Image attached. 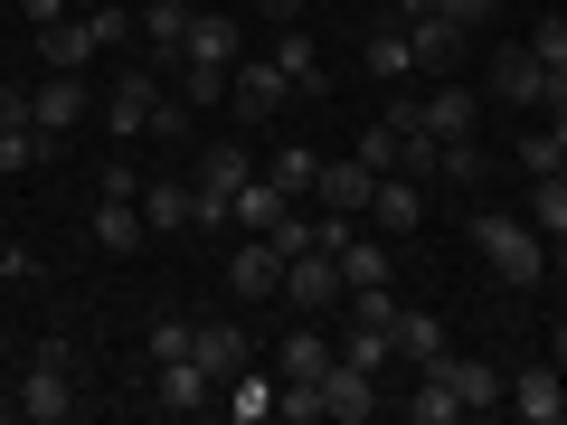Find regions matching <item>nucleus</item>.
Listing matches in <instances>:
<instances>
[{"mask_svg": "<svg viewBox=\"0 0 567 425\" xmlns=\"http://www.w3.org/2000/svg\"><path fill=\"white\" fill-rule=\"evenodd\" d=\"M529 227H539V237H567V170L529 180Z\"/></svg>", "mask_w": 567, "mask_h": 425, "instance_id": "obj_35", "label": "nucleus"}, {"mask_svg": "<svg viewBox=\"0 0 567 425\" xmlns=\"http://www.w3.org/2000/svg\"><path fill=\"white\" fill-rule=\"evenodd\" d=\"M104 199H142V170L133 162H104Z\"/></svg>", "mask_w": 567, "mask_h": 425, "instance_id": "obj_46", "label": "nucleus"}, {"mask_svg": "<svg viewBox=\"0 0 567 425\" xmlns=\"http://www.w3.org/2000/svg\"><path fill=\"white\" fill-rule=\"evenodd\" d=\"M10 123H29V95H20V85H0V133H10Z\"/></svg>", "mask_w": 567, "mask_h": 425, "instance_id": "obj_49", "label": "nucleus"}, {"mask_svg": "<svg viewBox=\"0 0 567 425\" xmlns=\"http://www.w3.org/2000/svg\"><path fill=\"white\" fill-rule=\"evenodd\" d=\"M275 387H284V379H265V369H256V360H246V369H237V379H227V387H218V397H227V416H237V425H265V416H275Z\"/></svg>", "mask_w": 567, "mask_h": 425, "instance_id": "obj_25", "label": "nucleus"}, {"mask_svg": "<svg viewBox=\"0 0 567 425\" xmlns=\"http://www.w3.org/2000/svg\"><path fill=\"white\" fill-rule=\"evenodd\" d=\"M275 66H284V85H293V95H322V85H331V66H322V48H312V29H293V20H284V39H275Z\"/></svg>", "mask_w": 567, "mask_h": 425, "instance_id": "obj_17", "label": "nucleus"}, {"mask_svg": "<svg viewBox=\"0 0 567 425\" xmlns=\"http://www.w3.org/2000/svg\"><path fill=\"white\" fill-rule=\"evenodd\" d=\"M341 293H350V283H341V265H331L322 246H303V256H284V303H293V312H331Z\"/></svg>", "mask_w": 567, "mask_h": 425, "instance_id": "obj_9", "label": "nucleus"}, {"mask_svg": "<svg viewBox=\"0 0 567 425\" xmlns=\"http://www.w3.org/2000/svg\"><path fill=\"white\" fill-rule=\"evenodd\" d=\"M473 123H483V95H464V85H435V95H425V133L435 142H464Z\"/></svg>", "mask_w": 567, "mask_h": 425, "instance_id": "obj_23", "label": "nucleus"}, {"mask_svg": "<svg viewBox=\"0 0 567 425\" xmlns=\"http://www.w3.org/2000/svg\"><path fill=\"white\" fill-rule=\"evenodd\" d=\"M246 180H256V152H246V142H208V162H199V180H189V189H208V199H237Z\"/></svg>", "mask_w": 567, "mask_h": 425, "instance_id": "obj_20", "label": "nucleus"}, {"mask_svg": "<svg viewBox=\"0 0 567 425\" xmlns=\"http://www.w3.org/2000/svg\"><path fill=\"white\" fill-rule=\"evenodd\" d=\"M162 95H171V85H162V66H133V76H114V85H104V104H95V114H104V133H114V142H152V114H162Z\"/></svg>", "mask_w": 567, "mask_h": 425, "instance_id": "obj_3", "label": "nucleus"}, {"mask_svg": "<svg viewBox=\"0 0 567 425\" xmlns=\"http://www.w3.org/2000/svg\"><path fill=\"white\" fill-rule=\"evenodd\" d=\"M511 406H520L529 425H567V369L558 360H529L520 379H511Z\"/></svg>", "mask_w": 567, "mask_h": 425, "instance_id": "obj_11", "label": "nucleus"}, {"mask_svg": "<svg viewBox=\"0 0 567 425\" xmlns=\"http://www.w3.org/2000/svg\"><path fill=\"white\" fill-rule=\"evenodd\" d=\"M85 114H95V85H85V76H66V66H48V85H29V123H39L48 142H66Z\"/></svg>", "mask_w": 567, "mask_h": 425, "instance_id": "obj_4", "label": "nucleus"}, {"mask_svg": "<svg viewBox=\"0 0 567 425\" xmlns=\"http://www.w3.org/2000/svg\"><path fill=\"white\" fill-rule=\"evenodd\" d=\"M388 20H398V29L406 20H435V0H388Z\"/></svg>", "mask_w": 567, "mask_h": 425, "instance_id": "obj_51", "label": "nucleus"}, {"mask_svg": "<svg viewBox=\"0 0 567 425\" xmlns=\"http://www.w3.org/2000/svg\"><path fill=\"white\" fill-rule=\"evenodd\" d=\"M483 170H492L483 133H464V142H435V180H445V189H483Z\"/></svg>", "mask_w": 567, "mask_h": 425, "instance_id": "obj_27", "label": "nucleus"}, {"mask_svg": "<svg viewBox=\"0 0 567 425\" xmlns=\"http://www.w3.org/2000/svg\"><path fill=\"white\" fill-rule=\"evenodd\" d=\"M406 48H416V76L464 66V29H454V20H406Z\"/></svg>", "mask_w": 567, "mask_h": 425, "instance_id": "obj_21", "label": "nucleus"}, {"mask_svg": "<svg viewBox=\"0 0 567 425\" xmlns=\"http://www.w3.org/2000/svg\"><path fill=\"white\" fill-rule=\"evenodd\" d=\"M20 10H29V29H48V20H66L76 0H20Z\"/></svg>", "mask_w": 567, "mask_h": 425, "instance_id": "obj_48", "label": "nucleus"}, {"mask_svg": "<svg viewBox=\"0 0 567 425\" xmlns=\"http://www.w3.org/2000/svg\"><path fill=\"white\" fill-rule=\"evenodd\" d=\"M341 360H360V369H398V331H388V322H350V331H341Z\"/></svg>", "mask_w": 567, "mask_h": 425, "instance_id": "obj_34", "label": "nucleus"}, {"mask_svg": "<svg viewBox=\"0 0 567 425\" xmlns=\"http://www.w3.org/2000/svg\"><path fill=\"white\" fill-rule=\"evenodd\" d=\"M85 29H95V48H123L142 29V10H123V0H104V10H85Z\"/></svg>", "mask_w": 567, "mask_h": 425, "instance_id": "obj_39", "label": "nucleus"}, {"mask_svg": "<svg viewBox=\"0 0 567 425\" xmlns=\"http://www.w3.org/2000/svg\"><path fill=\"white\" fill-rule=\"evenodd\" d=\"M331 360H341V350H331L322 331H284V379H322Z\"/></svg>", "mask_w": 567, "mask_h": 425, "instance_id": "obj_36", "label": "nucleus"}, {"mask_svg": "<svg viewBox=\"0 0 567 425\" xmlns=\"http://www.w3.org/2000/svg\"><path fill=\"white\" fill-rule=\"evenodd\" d=\"M331 265H341V283H350V293H360V283H388V246H369L360 227H350V237L331 246ZM350 293H341V303H350Z\"/></svg>", "mask_w": 567, "mask_h": 425, "instance_id": "obj_29", "label": "nucleus"}, {"mask_svg": "<svg viewBox=\"0 0 567 425\" xmlns=\"http://www.w3.org/2000/svg\"><path fill=\"white\" fill-rule=\"evenodd\" d=\"M435 369H445V387H454V406H464V416H483V406H511V379H502L492 360H454V350H445Z\"/></svg>", "mask_w": 567, "mask_h": 425, "instance_id": "obj_14", "label": "nucleus"}, {"mask_svg": "<svg viewBox=\"0 0 567 425\" xmlns=\"http://www.w3.org/2000/svg\"><path fill=\"white\" fill-rule=\"evenodd\" d=\"M511 162H520V180H548V170H567L548 133H520V152H511Z\"/></svg>", "mask_w": 567, "mask_h": 425, "instance_id": "obj_41", "label": "nucleus"}, {"mask_svg": "<svg viewBox=\"0 0 567 425\" xmlns=\"http://www.w3.org/2000/svg\"><path fill=\"white\" fill-rule=\"evenodd\" d=\"M520 48L548 66V104H558V95H567V20H558V10H548V20H529V39H520Z\"/></svg>", "mask_w": 567, "mask_h": 425, "instance_id": "obj_30", "label": "nucleus"}, {"mask_svg": "<svg viewBox=\"0 0 567 425\" xmlns=\"http://www.w3.org/2000/svg\"><path fill=\"white\" fill-rule=\"evenodd\" d=\"M492 95H511V104H539V114H548V66L529 58V48H502V58H492Z\"/></svg>", "mask_w": 567, "mask_h": 425, "instance_id": "obj_18", "label": "nucleus"}, {"mask_svg": "<svg viewBox=\"0 0 567 425\" xmlns=\"http://www.w3.org/2000/svg\"><path fill=\"white\" fill-rule=\"evenodd\" d=\"M548 360H558V369H567V312H558V331H548Z\"/></svg>", "mask_w": 567, "mask_h": 425, "instance_id": "obj_53", "label": "nucleus"}, {"mask_svg": "<svg viewBox=\"0 0 567 425\" xmlns=\"http://www.w3.org/2000/svg\"><path fill=\"white\" fill-rule=\"evenodd\" d=\"M0 416H20V397H0Z\"/></svg>", "mask_w": 567, "mask_h": 425, "instance_id": "obj_54", "label": "nucleus"}, {"mask_svg": "<svg viewBox=\"0 0 567 425\" xmlns=\"http://www.w3.org/2000/svg\"><path fill=\"white\" fill-rule=\"evenodd\" d=\"M350 152H360V162H369V170H398V133H388V123H369V133H360V142H350Z\"/></svg>", "mask_w": 567, "mask_h": 425, "instance_id": "obj_44", "label": "nucleus"}, {"mask_svg": "<svg viewBox=\"0 0 567 425\" xmlns=\"http://www.w3.org/2000/svg\"><path fill=\"white\" fill-rule=\"evenodd\" d=\"M76 10H104V0H76Z\"/></svg>", "mask_w": 567, "mask_h": 425, "instance_id": "obj_55", "label": "nucleus"}, {"mask_svg": "<svg viewBox=\"0 0 567 425\" xmlns=\"http://www.w3.org/2000/svg\"><path fill=\"white\" fill-rule=\"evenodd\" d=\"M29 39H39V66H66V76H85V66L104 58V48H95V29H85V10H66V20L29 29Z\"/></svg>", "mask_w": 567, "mask_h": 425, "instance_id": "obj_12", "label": "nucleus"}, {"mask_svg": "<svg viewBox=\"0 0 567 425\" xmlns=\"http://www.w3.org/2000/svg\"><path fill=\"white\" fill-rule=\"evenodd\" d=\"M227 293H237V303H275L284 293V246L275 237H237L227 246Z\"/></svg>", "mask_w": 567, "mask_h": 425, "instance_id": "obj_6", "label": "nucleus"}, {"mask_svg": "<svg viewBox=\"0 0 567 425\" xmlns=\"http://www.w3.org/2000/svg\"><path fill=\"white\" fill-rule=\"evenodd\" d=\"M464 406H454V387H445V369H416V397H406V425H454Z\"/></svg>", "mask_w": 567, "mask_h": 425, "instance_id": "obj_33", "label": "nucleus"}, {"mask_svg": "<svg viewBox=\"0 0 567 425\" xmlns=\"http://www.w3.org/2000/svg\"><path fill=\"white\" fill-rule=\"evenodd\" d=\"M142 227L152 237H181L189 227V180H142Z\"/></svg>", "mask_w": 567, "mask_h": 425, "instance_id": "obj_28", "label": "nucleus"}, {"mask_svg": "<svg viewBox=\"0 0 567 425\" xmlns=\"http://www.w3.org/2000/svg\"><path fill=\"white\" fill-rule=\"evenodd\" d=\"M360 66H369L379 85H406V76H416V48H406V29H398V20H379V29L360 39Z\"/></svg>", "mask_w": 567, "mask_h": 425, "instance_id": "obj_19", "label": "nucleus"}, {"mask_svg": "<svg viewBox=\"0 0 567 425\" xmlns=\"http://www.w3.org/2000/svg\"><path fill=\"white\" fill-rule=\"evenodd\" d=\"M189 360H199L208 379L227 387V379H237L246 360H256V341H246V322H199V331H189Z\"/></svg>", "mask_w": 567, "mask_h": 425, "instance_id": "obj_13", "label": "nucleus"}, {"mask_svg": "<svg viewBox=\"0 0 567 425\" xmlns=\"http://www.w3.org/2000/svg\"><path fill=\"white\" fill-rule=\"evenodd\" d=\"M142 237H152V227H142V199H95V246L104 256H133Z\"/></svg>", "mask_w": 567, "mask_h": 425, "instance_id": "obj_26", "label": "nucleus"}, {"mask_svg": "<svg viewBox=\"0 0 567 425\" xmlns=\"http://www.w3.org/2000/svg\"><path fill=\"white\" fill-rule=\"evenodd\" d=\"M181 95H189V104H227V66H199V58H181Z\"/></svg>", "mask_w": 567, "mask_h": 425, "instance_id": "obj_40", "label": "nucleus"}, {"mask_svg": "<svg viewBox=\"0 0 567 425\" xmlns=\"http://www.w3.org/2000/svg\"><path fill=\"white\" fill-rule=\"evenodd\" d=\"M227 104H237V123H275L284 104H293V85H284L275 58H237L227 66Z\"/></svg>", "mask_w": 567, "mask_h": 425, "instance_id": "obj_5", "label": "nucleus"}, {"mask_svg": "<svg viewBox=\"0 0 567 425\" xmlns=\"http://www.w3.org/2000/svg\"><path fill=\"white\" fill-rule=\"evenodd\" d=\"M548 142H558V162H567V95L548 104Z\"/></svg>", "mask_w": 567, "mask_h": 425, "instance_id": "obj_52", "label": "nucleus"}, {"mask_svg": "<svg viewBox=\"0 0 567 425\" xmlns=\"http://www.w3.org/2000/svg\"><path fill=\"white\" fill-rule=\"evenodd\" d=\"M369 227H379V237H416V227H425V189L406 180V170H379V189H369Z\"/></svg>", "mask_w": 567, "mask_h": 425, "instance_id": "obj_10", "label": "nucleus"}, {"mask_svg": "<svg viewBox=\"0 0 567 425\" xmlns=\"http://www.w3.org/2000/svg\"><path fill=\"white\" fill-rule=\"evenodd\" d=\"M189 331H199V322H181V312H162L142 350H152V360H189Z\"/></svg>", "mask_w": 567, "mask_h": 425, "instance_id": "obj_42", "label": "nucleus"}, {"mask_svg": "<svg viewBox=\"0 0 567 425\" xmlns=\"http://www.w3.org/2000/svg\"><path fill=\"white\" fill-rule=\"evenodd\" d=\"M256 20H303V0H246Z\"/></svg>", "mask_w": 567, "mask_h": 425, "instance_id": "obj_50", "label": "nucleus"}, {"mask_svg": "<svg viewBox=\"0 0 567 425\" xmlns=\"http://www.w3.org/2000/svg\"><path fill=\"white\" fill-rule=\"evenodd\" d=\"M284 208H293V199H284V189H275V180H265V170H256V180L237 189V237H265V227H275Z\"/></svg>", "mask_w": 567, "mask_h": 425, "instance_id": "obj_31", "label": "nucleus"}, {"mask_svg": "<svg viewBox=\"0 0 567 425\" xmlns=\"http://www.w3.org/2000/svg\"><path fill=\"white\" fill-rule=\"evenodd\" d=\"M369 189H379V170L350 152V162H322V180H312V199L341 208V218H369Z\"/></svg>", "mask_w": 567, "mask_h": 425, "instance_id": "obj_15", "label": "nucleus"}, {"mask_svg": "<svg viewBox=\"0 0 567 425\" xmlns=\"http://www.w3.org/2000/svg\"><path fill=\"white\" fill-rule=\"evenodd\" d=\"M265 180H275L284 199H312V180H322V152H303V142H284L275 162H265Z\"/></svg>", "mask_w": 567, "mask_h": 425, "instance_id": "obj_32", "label": "nucleus"}, {"mask_svg": "<svg viewBox=\"0 0 567 425\" xmlns=\"http://www.w3.org/2000/svg\"><path fill=\"white\" fill-rule=\"evenodd\" d=\"M398 283H360V293H350V322H388V331H398Z\"/></svg>", "mask_w": 567, "mask_h": 425, "instance_id": "obj_38", "label": "nucleus"}, {"mask_svg": "<svg viewBox=\"0 0 567 425\" xmlns=\"http://www.w3.org/2000/svg\"><path fill=\"white\" fill-rule=\"evenodd\" d=\"M189 123H199V104H189V95H162V114H152V142H189Z\"/></svg>", "mask_w": 567, "mask_h": 425, "instance_id": "obj_43", "label": "nucleus"}, {"mask_svg": "<svg viewBox=\"0 0 567 425\" xmlns=\"http://www.w3.org/2000/svg\"><path fill=\"white\" fill-rule=\"evenodd\" d=\"M275 416L284 425H322V379H284L275 387Z\"/></svg>", "mask_w": 567, "mask_h": 425, "instance_id": "obj_37", "label": "nucleus"}, {"mask_svg": "<svg viewBox=\"0 0 567 425\" xmlns=\"http://www.w3.org/2000/svg\"><path fill=\"white\" fill-rule=\"evenodd\" d=\"M445 322H435V312H398V369H435L445 360Z\"/></svg>", "mask_w": 567, "mask_h": 425, "instance_id": "obj_24", "label": "nucleus"}, {"mask_svg": "<svg viewBox=\"0 0 567 425\" xmlns=\"http://www.w3.org/2000/svg\"><path fill=\"white\" fill-rule=\"evenodd\" d=\"M181 58H199V66H237V58H246V20H208V10H199Z\"/></svg>", "mask_w": 567, "mask_h": 425, "instance_id": "obj_22", "label": "nucleus"}, {"mask_svg": "<svg viewBox=\"0 0 567 425\" xmlns=\"http://www.w3.org/2000/svg\"><path fill=\"white\" fill-rule=\"evenodd\" d=\"M548 283H558V312H567V237H548Z\"/></svg>", "mask_w": 567, "mask_h": 425, "instance_id": "obj_47", "label": "nucleus"}, {"mask_svg": "<svg viewBox=\"0 0 567 425\" xmlns=\"http://www.w3.org/2000/svg\"><path fill=\"white\" fill-rule=\"evenodd\" d=\"M379 369H360V360H331L322 369V416L331 425H369V416H379Z\"/></svg>", "mask_w": 567, "mask_h": 425, "instance_id": "obj_8", "label": "nucleus"}, {"mask_svg": "<svg viewBox=\"0 0 567 425\" xmlns=\"http://www.w3.org/2000/svg\"><path fill=\"white\" fill-rule=\"evenodd\" d=\"M492 10H502V0H435V20H454V29H464V39H473V29L492 20Z\"/></svg>", "mask_w": 567, "mask_h": 425, "instance_id": "obj_45", "label": "nucleus"}, {"mask_svg": "<svg viewBox=\"0 0 567 425\" xmlns=\"http://www.w3.org/2000/svg\"><path fill=\"white\" fill-rule=\"evenodd\" d=\"M66 369H76V350H66L58 331H48V341H39V360H29V379L10 387L29 425H66V416H76V387H66Z\"/></svg>", "mask_w": 567, "mask_h": 425, "instance_id": "obj_2", "label": "nucleus"}, {"mask_svg": "<svg viewBox=\"0 0 567 425\" xmlns=\"http://www.w3.org/2000/svg\"><path fill=\"white\" fill-rule=\"evenodd\" d=\"M473 246H483L492 283H511V293L548 283V237H539L529 218H511V208H473Z\"/></svg>", "mask_w": 567, "mask_h": 425, "instance_id": "obj_1", "label": "nucleus"}, {"mask_svg": "<svg viewBox=\"0 0 567 425\" xmlns=\"http://www.w3.org/2000/svg\"><path fill=\"white\" fill-rule=\"evenodd\" d=\"M189 0H142V48H152V66H181V48H189Z\"/></svg>", "mask_w": 567, "mask_h": 425, "instance_id": "obj_16", "label": "nucleus"}, {"mask_svg": "<svg viewBox=\"0 0 567 425\" xmlns=\"http://www.w3.org/2000/svg\"><path fill=\"white\" fill-rule=\"evenodd\" d=\"M208 397H218V379L199 360H152V379H142V406H162V416H199Z\"/></svg>", "mask_w": 567, "mask_h": 425, "instance_id": "obj_7", "label": "nucleus"}]
</instances>
